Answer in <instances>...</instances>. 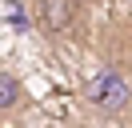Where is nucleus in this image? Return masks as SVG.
<instances>
[{
	"mask_svg": "<svg viewBox=\"0 0 132 128\" xmlns=\"http://www.w3.org/2000/svg\"><path fill=\"white\" fill-rule=\"evenodd\" d=\"M84 104L100 116H124L132 104V76L124 64H108L84 84Z\"/></svg>",
	"mask_w": 132,
	"mask_h": 128,
	"instance_id": "nucleus-1",
	"label": "nucleus"
},
{
	"mask_svg": "<svg viewBox=\"0 0 132 128\" xmlns=\"http://www.w3.org/2000/svg\"><path fill=\"white\" fill-rule=\"evenodd\" d=\"M24 104V84H20V76H12V72L0 68V112H12Z\"/></svg>",
	"mask_w": 132,
	"mask_h": 128,
	"instance_id": "nucleus-2",
	"label": "nucleus"
}]
</instances>
